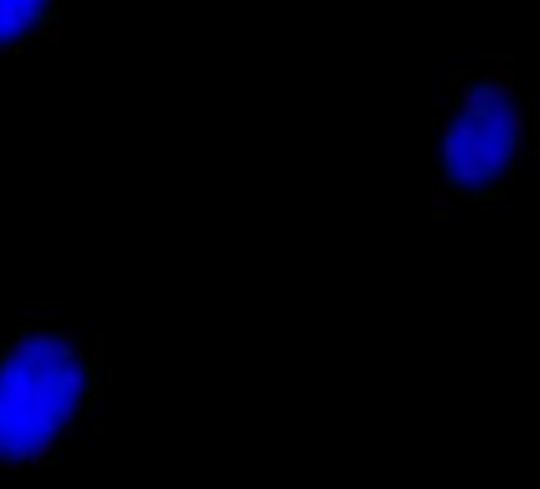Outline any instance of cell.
Returning <instances> with one entry per match:
<instances>
[{
    "mask_svg": "<svg viewBox=\"0 0 540 489\" xmlns=\"http://www.w3.org/2000/svg\"><path fill=\"white\" fill-rule=\"evenodd\" d=\"M446 108V105H443ZM531 136L528 108L518 101L509 67L468 73L452 89L436 142V206H487L509 196L515 161Z\"/></svg>",
    "mask_w": 540,
    "mask_h": 489,
    "instance_id": "2",
    "label": "cell"
},
{
    "mask_svg": "<svg viewBox=\"0 0 540 489\" xmlns=\"http://www.w3.org/2000/svg\"><path fill=\"white\" fill-rule=\"evenodd\" d=\"M60 0H0V48L19 51V42L51 32Z\"/></svg>",
    "mask_w": 540,
    "mask_h": 489,
    "instance_id": "3",
    "label": "cell"
},
{
    "mask_svg": "<svg viewBox=\"0 0 540 489\" xmlns=\"http://www.w3.org/2000/svg\"><path fill=\"white\" fill-rule=\"evenodd\" d=\"M105 401V341L60 310H35L0 338V471L51 467Z\"/></svg>",
    "mask_w": 540,
    "mask_h": 489,
    "instance_id": "1",
    "label": "cell"
}]
</instances>
